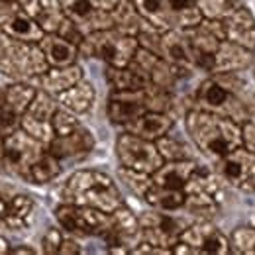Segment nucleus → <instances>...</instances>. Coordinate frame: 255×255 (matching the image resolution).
Segmentation results:
<instances>
[{
    "instance_id": "obj_1",
    "label": "nucleus",
    "mask_w": 255,
    "mask_h": 255,
    "mask_svg": "<svg viewBox=\"0 0 255 255\" xmlns=\"http://www.w3.org/2000/svg\"><path fill=\"white\" fill-rule=\"evenodd\" d=\"M185 126L194 145L216 161L242 145V124L220 114L192 108L185 116Z\"/></svg>"
},
{
    "instance_id": "obj_2",
    "label": "nucleus",
    "mask_w": 255,
    "mask_h": 255,
    "mask_svg": "<svg viewBox=\"0 0 255 255\" xmlns=\"http://www.w3.org/2000/svg\"><path fill=\"white\" fill-rule=\"evenodd\" d=\"M63 196L65 202L93 206L104 212H114L124 204L120 189L116 187L112 177L95 169L73 173L65 183Z\"/></svg>"
},
{
    "instance_id": "obj_3",
    "label": "nucleus",
    "mask_w": 255,
    "mask_h": 255,
    "mask_svg": "<svg viewBox=\"0 0 255 255\" xmlns=\"http://www.w3.org/2000/svg\"><path fill=\"white\" fill-rule=\"evenodd\" d=\"M236 73H212L206 81H202L196 89V108L208 110L214 114L226 116L238 124L248 120V106L238 96V89L242 83L234 79Z\"/></svg>"
},
{
    "instance_id": "obj_4",
    "label": "nucleus",
    "mask_w": 255,
    "mask_h": 255,
    "mask_svg": "<svg viewBox=\"0 0 255 255\" xmlns=\"http://www.w3.org/2000/svg\"><path fill=\"white\" fill-rule=\"evenodd\" d=\"M49 69L41 47L12 37L0 28V73L14 81L37 79Z\"/></svg>"
},
{
    "instance_id": "obj_5",
    "label": "nucleus",
    "mask_w": 255,
    "mask_h": 255,
    "mask_svg": "<svg viewBox=\"0 0 255 255\" xmlns=\"http://www.w3.org/2000/svg\"><path fill=\"white\" fill-rule=\"evenodd\" d=\"M137 47L139 41L135 35H128L118 32L116 28H110L87 33L85 41L79 45V53L96 57L110 67H126L133 61Z\"/></svg>"
},
{
    "instance_id": "obj_6",
    "label": "nucleus",
    "mask_w": 255,
    "mask_h": 255,
    "mask_svg": "<svg viewBox=\"0 0 255 255\" xmlns=\"http://www.w3.org/2000/svg\"><path fill=\"white\" fill-rule=\"evenodd\" d=\"M45 151H47V145L45 143H41L39 139H35L26 129L18 128L12 133H8L6 139H4V157L0 161V165L8 173L26 179L30 167Z\"/></svg>"
},
{
    "instance_id": "obj_7",
    "label": "nucleus",
    "mask_w": 255,
    "mask_h": 255,
    "mask_svg": "<svg viewBox=\"0 0 255 255\" xmlns=\"http://www.w3.org/2000/svg\"><path fill=\"white\" fill-rule=\"evenodd\" d=\"M116 155H118V161L122 167L131 169V171H139V173H147V175H153L165 163L155 141L143 139L131 131H124L118 135Z\"/></svg>"
},
{
    "instance_id": "obj_8",
    "label": "nucleus",
    "mask_w": 255,
    "mask_h": 255,
    "mask_svg": "<svg viewBox=\"0 0 255 255\" xmlns=\"http://www.w3.org/2000/svg\"><path fill=\"white\" fill-rule=\"evenodd\" d=\"M55 218L67 232L79 236H102L108 232L112 216L100 208L65 202L55 208Z\"/></svg>"
},
{
    "instance_id": "obj_9",
    "label": "nucleus",
    "mask_w": 255,
    "mask_h": 255,
    "mask_svg": "<svg viewBox=\"0 0 255 255\" xmlns=\"http://www.w3.org/2000/svg\"><path fill=\"white\" fill-rule=\"evenodd\" d=\"M187 204L192 212H216L218 204L222 202V183L220 179L210 173L208 169L196 167V171L191 175L189 183L185 185Z\"/></svg>"
},
{
    "instance_id": "obj_10",
    "label": "nucleus",
    "mask_w": 255,
    "mask_h": 255,
    "mask_svg": "<svg viewBox=\"0 0 255 255\" xmlns=\"http://www.w3.org/2000/svg\"><path fill=\"white\" fill-rule=\"evenodd\" d=\"M218 175L226 185L242 192L255 191V153L244 145L218 159Z\"/></svg>"
},
{
    "instance_id": "obj_11",
    "label": "nucleus",
    "mask_w": 255,
    "mask_h": 255,
    "mask_svg": "<svg viewBox=\"0 0 255 255\" xmlns=\"http://www.w3.org/2000/svg\"><path fill=\"white\" fill-rule=\"evenodd\" d=\"M189 43L194 53V61L196 67L204 69L210 73L212 67V59L214 53L218 51L220 43L226 39V32H224V22L222 20H210V18H202V22L194 28L185 30Z\"/></svg>"
},
{
    "instance_id": "obj_12",
    "label": "nucleus",
    "mask_w": 255,
    "mask_h": 255,
    "mask_svg": "<svg viewBox=\"0 0 255 255\" xmlns=\"http://www.w3.org/2000/svg\"><path fill=\"white\" fill-rule=\"evenodd\" d=\"M55 110H57V102L53 100V95H49L45 91H37V95L33 96L32 104L22 114L20 128L26 129L35 139H39L41 143L49 145L51 139L55 137L53 124H51V118H53Z\"/></svg>"
},
{
    "instance_id": "obj_13",
    "label": "nucleus",
    "mask_w": 255,
    "mask_h": 255,
    "mask_svg": "<svg viewBox=\"0 0 255 255\" xmlns=\"http://www.w3.org/2000/svg\"><path fill=\"white\" fill-rule=\"evenodd\" d=\"M139 224H141V240L143 242H149L159 248H169V250H173V246L181 242V236L187 230L185 220L163 214V210H157V208H155V212L141 214Z\"/></svg>"
},
{
    "instance_id": "obj_14",
    "label": "nucleus",
    "mask_w": 255,
    "mask_h": 255,
    "mask_svg": "<svg viewBox=\"0 0 255 255\" xmlns=\"http://www.w3.org/2000/svg\"><path fill=\"white\" fill-rule=\"evenodd\" d=\"M108 118L116 126L131 124L135 118L147 112V95L145 89L141 91H112L108 98Z\"/></svg>"
},
{
    "instance_id": "obj_15",
    "label": "nucleus",
    "mask_w": 255,
    "mask_h": 255,
    "mask_svg": "<svg viewBox=\"0 0 255 255\" xmlns=\"http://www.w3.org/2000/svg\"><path fill=\"white\" fill-rule=\"evenodd\" d=\"M110 216H112L110 228L106 234H102L106 244L108 246H126L129 250H133L141 242L139 218H135V214L124 204L120 208H116L114 212H110Z\"/></svg>"
},
{
    "instance_id": "obj_16",
    "label": "nucleus",
    "mask_w": 255,
    "mask_h": 255,
    "mask_svg": "<svg viewBox=\"0 0 255 255\" xmlns=\"http://www.w3.org/2000/svg\"><path fill=\"white\" fill-rule=\"evenodd\" d=\"M181 240L187 242L189 246H192L198 254H232L230 240L210 222H196L192 226H187V230L183 232Z\"/></svg>"
},
{
    "instance_id": "obj_17",
    "label": "nucleus",
    "mask_w": 255,
    "mask_h": 255,
    "mask_svg": "<svg viewBox=\"0 0 255 255\" xmlns=\"http://www.w3.org/2000/svg\"><path fill=\"white\" fill-rule=\"evenodd\" d=\"M95 149V135L83 124L73 129L71 133L55 135L47 145V151L53 153L59 161L63 159H83Z\"/></svg>"
},
{
    "instance_id": "obj_18",
    "label": "nucleus",
    "mask_w": 255,
    "mask_h": 255,
    "mask_svg": "<svg viewBox=\"0 0 255 255\" xmlns=\"http://www.w3.org/2000/svg\"><path fill=\"white\" fill-rule=\"evenodd\" d=\"M159 55L165 61H169L175 67H181L185 71H192L196 67L194 53H192V47L185 30L171 28V30L161 32Z\"/></svg>"
},
{
    "instance_id": "obj_19",
    "label": "nucleus",
    "mask_w": 255,
    "mask_h": 255,
    "mask_svg": "<svg viewBox=\"0 0 255 255\" xmlns=\"http://www.w3.org/2000/svg\"><path fill=\"white\" fill-rule=\"evenodd\" d=\"M222 22L226 39L255 51V16L248 6L238 4Z\"/></svg>"
},
{
    "instance_id": "obj_20",
    "label": "nucleus",
    "mask_w": 255,
    "mask_h": 255,
    "mask_svg": "<svg viewBox=\"0 0 255 255\" xmlns=\"http://www.w3.org/2000/svg\"><path fill=\"white\" fill-rule=\"evenodd\" d=\"M254 59L255 51L230 39H224L218 51L214 53L210 73H240L246 71L250 65H254Z\"/></svg>"
},
{
    "instance_id": "obj_21",
    "label": "nucleus",
    "mask_w": 255,
    "mask_h": 255,
    "mask_svg": "<svg viewBox=\"0 0 255 255\" xmlns=\"http://www.w3.org/2000/svg\"><path fill=\"white\" fill-rule=\"evenodd\" d=\"M22 8L43 28L45 33L57 32L65 20L61 0H20Z\"/></svg>"
},
{
    "instance_id": "obj_22",
    "label": "nucleus",
    "mask_w": 255,
    "mask_h": 255,
    "mask_svg": "<svg viewBox=\"0 0 255 255\" xmlns=\"http://www.w3.org/2000/svg\"><path fill=\"white\" fill-rule=\"evenodd\" d=\"M37 45L41 47L49 67H67V65L75 63L79 57V47L55 32L45 33L37 41Z\"/></svg>"
},
{
    "instance_id": "obj_23",
    "label": "nucleus",
    "mask_w": 255,
    "mask_h": 255,
    "mask_svg": "<svg viewBox=\"0 0 255 255\" xmlns=\"http://www.w3.org/2000/svg\"><path fill=\"white\" fill-rule=\"evenodd\" d=\"M81 79H83V69L73 63L67 67H49L43 75L37 77V83L41 91L57 96L67 89H71L73 85H77Z\"/></svg>"
},
{
    "instance_id": "obj_24",
    "label": "nucleus",
    "mask_w": 255,
    "mask_h": 255,
    "mask_svg": "<svg viewBox=\"0 0 255 255\" xmlns=\"http://www.w3.org/2000/svg\"><path fill=\"white\" fill-rule=\"evenodd\" d=\"M196 161L194 159H183V161H165L159 169L151 175L153 183L159 187L167 189H183L189 183L191 175L196 171Z\"/></svg>"
},
{
    "instance_id": "obj_25",
    "label": "nucleus",
    "mask_w": 255,
    "mask_h": 255,
    "mask_svg": "<svg viewBox=\"0 0 255 255\" xmlns=\"http://www.w3.org/2000/svg\"><path fill=\"white\" fill-rule=\"evenodd\" d=\"M106 81L112 91H141V89H147L149 85H153L151 79L147 77V73H143L133 63L126 65V67H110L108 65Z\"/></svg>"
},
{
    "instance_id": "obj_26",
    "label": "nucleus",
    "mask_w": 255,
    "mask_h": 255,
    "mask_svg": "<svg viewBox=\"0 0 255 255\" xmlns=\"http://www.w3.org/2000/svg\"><path fill=\"white\" fill-rule=\"evenodd\" d=\"M173 128V118L167 112H153L147 110L145 114H141L139 118H135L131 124L126 126V131H131L143 139H151L157 141L161 135L169 133Z\"/></svg>"
},
{
    "instance_id": "obj_27",
    "label": "nucleus",
    "mask_w": 255,
    "mask_h": 255,
    "mask_svg": "<svg viewBox=\"0 0 255 255\" xmlns=\"http://www.w3.org/2000/svg\"><path fill=\"white\" fill-rule=\"evenodd\" d=\"M0 28L6 33H10L12 37H16V39L32 41V43H37V41L45 35L43 28L33 20L24 8L16 10V12L10 14L8 18H4L2 24H0Z\"/></svg>"
},
{
    "instance_id": "obj_28",
    "label": "nucleus",
    "mask_w": 255,
    "mask_h": 255,
    "mask_svg": "<svg viewBox=\"0 0 255 255\" xmlns=\"http://www.w3.org/2000/svg\"><path fill=\"white\" fill-rule=\"evenodd\" d=\"M112 20H114V28L118 32L128 33V35H139L145 28H149L151 24L139 14V10L135 8L133 0H120L118 6L110 12Z\"/></svg>"
},
{
    "instance_id": "obj_29",
    "label": "nucleus",
    "mask_w": 255,
    "mask_h": 255,
    "mask_svg": "<svg viewBox=\"0 0 255 255\" xmlns=\"http://www.w3.org/2000/svg\"><path fill=\"white\" fill-rule=\"evenodd\" d=\"M95 87L89 81L81 79L77 85L63 91L61 95H57V100L63 108L71 110L73 114H87L95 104Z\"/></svg>"
},
{
    "instance_id": "obj_30",
    "label": "nucleus",
    "mask_w": 255,
    "mask_h": 255,
    "mask_svg": "<svg viewBox=\"0 0 255 255\" xmlns=\"http://www.w3.org/2000/svg\"><path fill=\"white\" fill-rule=\"evenodd\" d=\"M139 14L161 32L173 28V10L169 0H133Z\"/></svg>"
},
{
    "instance_id": "obj_31",
    "label": "nucleus",
    "mask_w": 255,
    "mask_h": 255,
    "mask_svg": "<svg viewBox=\"0 0 255 255\" xmlns=\"http://www.w3.org/2000/svg\"><path fill=\"white\" fill-rule=\"evenodd\" d=\"M143 198L147 200V204H151L153 208L163 210V212H175L187 204V194L183 189H167L155 183L149 187V191L145 192Z\"/></svg>"
},
{
    "instance_id": "obj_32",
    "label": "nucleus",
    "mask_w": 255,
    "mask_h": 255,
    "mask_svg": "<svg viewBox=\"0 0 255 255\" xmlns=\"http://www.w3.org/2000/svg\"><path fill=\"white\" fill-rule=\"evenodd\" d=\"M33 212V200L28 194H14L8 200V208H6V218L4 224L12 230H22L26 228Z\"/></svg>"
},
{
    "instance_id": "obj_33",
    "label": "nucleus",
    "mask_w": 255,
    "mask_h": 255,
    "mask_svg": "<svg viewBox=\"0 0 255 255\" xmlns=\"http://www.w3.org/2000/svg\"><path fill=\"white\" fill-rule=\"evenodd\" d=\"M59 173H61V161L57 159L53 153L45 151L30 167V171L26 175V181L33 183V185H45V183H51Z\"/></svg>"
},
{
    "instance_id": "obj_34",
    "label": "nucleus",
    "mask_w": 255,
    "mask_h": 255,
    "mask_svg": "<svg viewBox=\"0 0 255 255\" xmlns=\"http://www.w3.org/2000/svg\"><path fill=\"white\" fill-rule=\"evenodd\" d=\"M4 93H6V102H8V106H10L16 114L22 116V114L28 110V106L32 104L33 96L37 95V89L32 87V85H28V83H24V81H16L14 85L6 87Z\"/></svg>"
},
{
    "instance_id": "obj_35",
    "label": "nucleus",
    "mask_w": 255,
    "mask_h": 255,
    "mask_svg": "<svg viewBox=\"0 0 255 255\" xmlns=\"http://www.w3.org/2000/svg\"><path fill=\"white\" fill-rule=\"evenodd\" d=\"M157 149H159L161 157L165 161H183V159H192L191 149L187 143H183L181 139L177 137H171V135H161L159 139L155 141Z\"/></svg>"
},
{
    "instance_id": "obj_36",
    "label": "nucleus",
    "mask_w": 255,
    "mask_h": 255,
    "mask_svg": "<svg viewBox=\"0 0 255 255\" xmlns=\"http://www.w3.org/2000/svg\"><path fill=\"white\" fill-rule=\"evenodd\" d=\"M232 254L255 255V226H240L232 232L230 238Z\"/></svg>"
},
{
    "instance_id": "obj_37",
    "label": "nucleus",
    "mask_w": 255,
    "mask_h": 255,
    "mask_svg": "<svg viewBox=\"0 0 255 255\" xmlns=\"http://www.w3.org/2000/svg\"><path fill=\"white\" fill-rule=\"evenodd\" d=\"M196 6L200 8L204 18L210 20H224L236 6V0H196Z\"/></svg>"
},
{
    "instance_id": "obj_38",
    "label": "nucleus",
    "mask_w": 255,
    "mask_h": 255,
    "mask_svg": "<svg viewBox=\"0 0 255 255\" xmlns=\"http://www.w3.org/2000/svg\"><path fill=\"white\" fill-rule=\"evenodd\" d=\"M20 120H22V116L16 114V112L8 106V102H6V93H4V89H0V133L6 137V135L12 133L14 129H18V128H20Z\"/></svg>"
},
{
    "instance_id": "obj_39",
    "label": "nucleus",
    "mask_w": 255,
    "mask_h": 255,
    "mask_svg": "<svg viewBox=\"0 0 255 255\" xmlns=\"http://www.w3.org/2000/svg\"><path fill=\"white\" fill-rule=\"evenodd\" d=\"M120 175H122V179L128 183V187L135 192V194H139L141 198L145 196V192L149 191V187L153 185V179L147 173H139V171H131V169L122 167Z\"/></svg>"
},
{
    "instance_id": "obj_40",
    "label": "nucleus",
    "mask_w": 255,
    "mask_h": 255,
    "mask_svg": "<svg viewBox=\"0 0 255 255\" xmlns=\"http://www.w3.org/2000/svg\"><path fill=\"white\" fill-rule=\"evenodd\" d=\"M51 124H53V131L55 135H65V133H71L73 129L81 126V122L75 118V114L67 108H57L53 118H51Z\"/></svg>"
},
{
    "instance_id": "obj_41",
    "label": "nucleus",
    "mask_w": 255,
    "mask_h": 255,
    "mask_svg": "<svg viewBox=\"0 0 255 255\" xmlns=\"http://www.w3.org/2000/svg\"><path fill=\"white\" fill-rule=\"evenodd\" d=\"M55 33H59V35H61V37H65L67 41L75 43L77 47H79V45L85 41V37H87V33L83 32V30H81V28H79V26H77V24H75L71 18H67V16H65V20L61 22L59 30H57Z\"/></svg>"
},
{
    "instance_id": "obj_42",
    "label": "nucleus",
    "mask_w": 255,
    "mask_h": 255,
    "mask_svg": "<svg viewBox=\"0 0 255 255\" xmlns=\"http://www.w3.org/2000/svg\"><path fill=\"white\" fill-rule=\"evenodd\" d=\"M63 244V236L57 228H49L41 240V250L45 255H59V248Z\"/></svg>"
},
{
    "instance_id": "obj_43",
    "label": "nucleus",
    "mask_w": 255,
    "mask_h": 255,
    "mask_svg": "<svg viewBox=\"0 0 255 255\" xmlns=\"http://www.w3.org/2000/svg\"><path fill=\"white\" fill-rule=\"evenodd\" d=\"M242 145L255 153V122L246 120L242 124Z\"/></svg>"
},
{
    "instance_id": "obj_44",
    "label": "nucleus",
    "mask_w": 255,
    "mask_h": 255,
    "mask_svg": "<svg viewBox=\"0 0 255 255\" xmlns=\"http://www.w3.org/2000/svg\"><path fill=\"white\" fill-rule=\"evenodd\" d=\"M20 8H22L20 0H0V18H8L10 14H14Z\"/></svg>"
},
{
    "instance_id": "obj_45",
    "label": "nucleus",
    "mask_w": 255,
    "mask_h": 255,
    "mask_svg": "<svg viewBox=\"0 0 255 255\" xmlns=\"http://www.w3.org/2000/svg\"><path fill=\"white\" fill-rule=\"evenodd\" d=\"M79 254H83L81 246L75 240H65L63 238V244L59 248V255H79Z\"/></svg>"
},
{
    "instance_id": "obj_46",
    "label": "nucleus",
    "mask_w": 255,
    "mask_h": 255,
    "mask_svg": "<svg viewBox=\"0 0 255 255\" xmlns=\"http://www.w3.org/2000/svg\"><path fill=\"white\" fill-rule=\"evenodd\" d=\"M95 8H98V10H106V12H112L116 6H118V2L120 0H89Z\"/></svg>"
},
{
    "instance_id": "obj_47",
    "label": "nucleus",
    "mask_w": 255,
    "mask_h": 255,
    "mask_svg": "<svg viewBox=\"0 0 255 255\" xmlns=\"http://www.w3.org/2000/svg\"><path fill=\"white\" fill-rule=\"evenodd\" d=\"M10 255H35V250L28 246H16L10 250Z\"/></svg>"
},
{
    "instance_id": "obj_48",
    "label": "nucleus",
    "mask_w": 255,
    "mask_h": 255,
    "mask_svg": "<svg viewBox=\"0 0 255 255\" xmlns=\"http://www.w3.org/2000/svg\"><path fill=\"white\" fill-rule=\"evenodd\" d=\"M10 250H12L10 244L0 236V255H10Z\"/></svg>"
},
{
    "instance_id": "obj_49",
    "label": "nucleus",
    "mask_w": 255,
    "mask_h": 255,
    "mask_svg": "<svg viewBox=\"0 0 255 255\" xmlns=\"http://www.w3.org/2000/svg\"><path fill=\"white\" fill-rule=\"evenodd\" d=\"M6 208H8V200H4L0 196V222L4 224V218H6Z\"/></svg>"
},
{
    "instance_id": "obj_50",
    "label": "nucleus",
    "mask_w": 255,
    "mask_h": 255,
    "mask_svg": "<svg viewBox=\"0 0 255 255\" xmlns=\"http://www.w3.org/2000/svg\"><path fill=\"white\" fill-rule=\"evenodd\" d=\"M4 139H6V137L0 133V161H2V157H4Z\"/></svg>"
},
{
    "instance_id": "obj_51",
    "label": "nucleus",
    "mask_w": 255,
    "mask_h": 255,
    "mask_svg": "<svg viewBox=\"0 0 255 255\" xmlns=\"http://www.w3.org/2000/svg\"><path fill=\"white\" fill-rule=\"evenodd\" d=\"M252 226H255V216L252 218Z\"/></svg>"
},
{
    "instance_id": "obj_52",
    "label": "nucleus",
    "mask_w": 255,
    "mask_h": 255,
    "mask_svg": "<svg viewBox=\"0 0 255 255\" xmlns=\"http://www.w3.org/2000/svg\"><path fill=\"white\" fill-rule=\"evenodd\" d=\"M254 73H255V59H254Z\"/></svg>"
}]
</instances>
